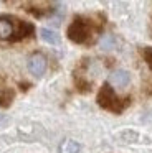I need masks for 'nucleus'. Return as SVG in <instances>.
<instances>
[{
    "instance_id": "1",
    "label": "nucleus",
    "mask_w": 152,
    "mask_h": 153,
    "mask_svg": "<svg viewBox=\"0 0 152 153\" xmlns=\"http://www.w3.org/2000/svg\"><path fill=\"white\" fill-rule=\"evenodd\" d=\"M106 18L102 15H79L74 17L68 28V38L78 45H93L102 27Z\"/></svg>"
},
{
    "instance_id": "2",
    "label": "nucleus",
    "mask_w": 152,
    "mask_h": 153,
    "mask_svg": "<svg viewBox=\"0 0 152 153\" xmlns=\"http://www.w3.org/2000/svg\"><path fill=\"white\" fill-rule=\"evenodd\" d=\"M35 28L32 23H26L15 17H0V40H22L33 35Z\"/></svg>"
},
{
    "instance_id": "3",
    "label": "nucleus",
    "mask_w": 152,
    "mask_h": 153,
    "mask_svg": "<svg viewBox=\"0 0 152 153\" xmlns=\"http://www.w3.org/2000/svg\"><path fill=\"white\" fill-rule=\"evenodd\" d=\"M98 104L106 110H111L114 114H121L131 104V97H119L114 92V87L106 82L98 94Z\"/></svg>"
},
{
    "instance_id": "4",
    "label": "nucleus",
    "mask_w": 152,
    "mask_h": 153,
    "mask_svg": "<svg viewBox=\"0 0 152 153\" xmlns=\"http://www.w3.org/2000/svg\"><path fill=\"white\" fill-rule=\"evenodd\" d=\"M99 63L93 59H83V64L76 69L74 81L81 92H88L91 89V84L94 82V77L99 76Z\"/></svg>"
},
{
    "instance_id": "5",
    "label": "nucleus",
    "mask_w": 152,
    "mask_h": 153,
    "mask_svg": "<svg viewBox=\"0 0 152 153\" xmlns=\"http://www.w3.org/2000/svg\"><path fill=\"white\" fill-rule=\"evenodd\" d=\"M28 69L33 76L36 77H41L46 71V58L43 56L41 53H35L30 56L28 59Z\"/></svg>"
},
{
    "instance_id": "6",
    "label": "nucleus",
    "mask_w": 152,
    "mask_h": 153,
    "mask_svg": "<svg viewBox=\"0 0 152 153\" xmlns=\"http://www.w3.org/2000/svg\"><path fill=\"white\" fill-rule=\"evenodd\" d=\"M142 59H144L145 66H147V73H149V79L145 81V92L149 96H152V48L145 46L141 50Z\"/></svg>"
},
{
    "instance_id": "7",
    "label": "nucleus",
    "mask_w": 152,
    "mask_h": 153,
    "mask_svg": "<svg viewBox=\"0 0 152 153\" xmlns=\"http://www.w3.org/2000/svg\"><path fill=\"white\" fill-rule=\"evenodd\" d=\"M129 81H131V76H129L127 71L117 69V71H114V73H111L108 84H109V86H116V87H121V89H124V87L129 84Z\"/></svg>"
},
{
    "instance_id": "8",
    "label": "nucleus",
    "mask_w": 152,
    "mask_h": 153,
    "mask_svg": "<svg viewBox=\"0 0 152 153\" xmlns=\"http://www.w3.org/2000/svg\"><path fill=\"white\" fill-rule=\"evenodd\" d=\"M59 153H79V145L74 140H65L59 145Z\"/></svg>"
},
{
    "instance_id": "9",
    "label": "nucleus",
    "mask_w": 152,
    "mask_h": 153,
    "mask_svg": "<svg viewBox=\"0 0 152 153\" xmlns=\"http://www.w3.org/2000/svg\"><path fill=\"white\" fill-rule=\"evenodd\" d=\"M40 33H41V40L43 41H46V43H50V45H59V36L55 33V31L43 28Z\"/></svg>"
}]
</instances>
